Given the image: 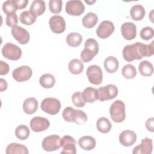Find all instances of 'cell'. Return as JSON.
Wrapping results in <instances>:
<instances>
[{
  "instance_id": "3957f363",
  "label": "cell",
  "mask_w": 154,
  "mask_h": 154,
  "mask_svg": "<svg viewBox=\"0 0 154 154\" xmlns=\"http://www.w3.org/2000/svg\"><path fill=\"white\" fill-rule=\"evenodd\" d=\"M99 44L94 38H88L84 45V49L81 53V60L85 63L89 62L98 54Z\"/></svg>"
},
{
  "instance_id": "7402d4cb",
  "label": "cell",
  "mask_w": 154,
  "mask_h": 154,
  "mask_svg": "<svg viewBox=\"0 0 154 154\" xmlns=\"http://www.w3.org/2000/svg\"><path fill=\"white\" fill-rule=\"evenodd\" d=\"M5 153L6 154H28V150L27 147L23 144L12 143L7 146Z\"/></svg>"
},
{
  "instance_id": "f6af8a7d",
  "label": "cell",
  "mask_w": 154,
  "mask_h": 154,
  "mask_svg": "<svg viewBox=\"0 0 154 154\" xmlns=\"http://www.w3.org/2000/svg\"><path fill=\"white\" fill-rule=\"evenodd\" d=\"M85 2L88 4V5H91L92 4L96 2V1H85Z\"/></svg>"
},
{
  "instance_id": "f546056e",
  "label": "cell",
  "mask_w": 154,
  "mask_h": 154,
  "mask_svg": "<svg viewBox=\"0 0 154 154\" xmlns=\"http://www.w3.org/2000/svg\"><path fill=\"white\" fill-rule=\"evenodd\" d=\"M39 83L45 88H51L55 84V77L49 73L42 75L39 79Z\"/></svg>"
},
{
  "instance_id": "2e32d148",
  "label": "cell",
  "mask_w": 154,
  "mask_h": 154,
  "mask_svg": "<svg viewBox=\"0 0 154 154\" xmlns=\"http://www.w3.org/2000/svg\"><path fill=\"white\" fill-rule=\"evenodd\" d=\"M61 144L63 147L61 153H76V141L72 137L69 135L64 136L61 138Z\"/></svg>"
},
{
  "instance_id": "ee69618b",
  "label": "cell",
  "mask_w": 154,
  "mask_h": 154,
  "mask_svg": "<svg viewBox=\"0 0 154 154\" xmlns=\"http://www.w3.org/2000/svg\"><path fill=\"white\" fill-rule=\"evenodd\" d=\"M7 88V83L6 81L2 78H1V85H0V90L1 91H3Z\"/></svg>"
},
{
  "instance_id": "ac0fdd59",
  "label": "cell",
  "mask_w": 154,
  "mask_h": 154,
  "mask_svg": "<svg viewBox=\"0 0 154 154\" xmlns=\"http://www.w3.org/2000/svg\"><path fill=\"white\" fill-rule=\"evenodd\" d=\"M121 32L125 39L133 40L137 35V26L133 22H125L121 26Z\"/></svg>"
},
{
  "instance_id": "836d02e7",
  "label": "cell",
  "mask_w": 154,
  "mask_h": 154,
  "mask_svg": "<svg viewBox=\"0 0 154 154\" xmlns=\"http://www.w3.org/2000/svg\"><path fill=\"white\" fill-rule=\"evenodd\" d=\"M122 74L126 79H133L137 75V70L133 65L128 64L122 68Z\"/></svg>"
},
{
  "instance_id": "1f68e13d",
  "label": "cell",
  "mask_w": 154,
  "mask_h": 154,
  "mask_svg": "<svg viewBox=\"0 0 154 154\" xmlns=\"http://www.w3.org/2000/svg\"><path fill=\"white\" fill-rule=\"evenodd\" d=\"M82 41V35L78 32H71L66 37V43L72 47H77L79 46Z\"/></svg>"
},
{
  "instance_id": "4316f807",
  "label": "cell",
  "mask_w": 154,
  "mask_h": 154,
  "mask_svg": "<svg viewBox=\"0 0 154 154\" xmlns=\"http://www.w3.org/2000/svg\"><path fill=\"white\" fill-rule=\"evenodd\" d=\"M97 16L93 12L88 13L83 17L82 20L83 26L87 28H91L94 27L97 23Z\"/></svg>"
},
{
  "instance_id": "5b68a950",
  "label": "cell",
  "mask_w": 154,
  "mask_h": 154,
  "mask_svg": "<svg viewBox=\"0 0 154 154\" xmlns=\"http://www.w3.org/2000/svg\"><path fill=\"white\" fill-rule=\"evenodd\" d=\"M40 107L44 112L51 115H55L60 111L61 102L56 98L46 97L42 101Z\"/></svg>"
},
{
  "instance_id": "9c48e42d",
  "label": "cell",
  "mask_w": 154,
  "mask_h": 154,
  "mask_svg": "<svg viewBox=\"0 0 154 154\" xmlns=\"http://www.w3.org/2000/svg\"><path fill=\"white\" fill-rule=\"evenodd\" d=\"M86 75L89 82L93 84L99 85L102 81V71L99 66H90L87 69Z\"/></svg>"
},
{
  "instance_id": "603a6c76",
  "label": "cell",
  "mask_w": 154,
  "mask_h": 154,
  "mask_svg": "<svg viewBox=\"0 0 154 154\" xmlns=\"http://www.w3.org/2000/svg\"><path fill=\"white\" fill-rule=\"evenodd\" d=\"M82 97L85 102L93 103L98 99L97 89L93 87H87L82 93Z\"/></svg>"
},
{
  "instance_id": "484cf974",
  "label": "cell",
  "mask_w": 154,
  "mask_h": 154,
  "mask_svg": "<svg viewBox=\"0 0 154 154\" xmlns=\"http://www.w3.org/2000/svg\"><path fill=\"white\" fill-rule=\"evenodd\" d=\"M130 14L134 20H141L145 16V9L143 6L140 4L135 5L131 8Z\"/></svg>"
},
{
  "instance_id": "7c38bea8",
  "label": "cell",
  "mask_w": 154,
  "mask_h": 154,
  "mask_svg": "<svg viewBox=\"0 0 154 154\" xmlns=\"http://www.w3.org/2000/svg\"><path fill=\"white\" fill-rule=\"evenodd\" d=\"M51 30L55 34H61L66 29V22L63 17L59 15L52 16L49 21Z\"/></svg>"
},
{
  "instance_id": "8992f818",
  "label": "cell",
  "mask_w": 154,
  "mask_h": 154,
  "mask_svg": "<svg viewBox=\"0 0 154 154\" xmlns=\"http://www.w3.org/2000/svg\"><path fill=\"white\" fill-rule=\"evenodd\" d=\"M1 52L4 57L12 61L18 60L21 57L22 53L19 46L11 43H5L2 48Z\"/></svg>"
},
{
  "instance_id": "83f0119b",
  "label": "cell",
  "mask_w": 154,
  "mask_h": 154,
  "mask_svg": "<svg viewBox=\"0 0 154 154\" xmlns=\"http://www.w3.org/2000/svg\"><path fill=\"white\" fill-rule=\"evenodd\" d=\"M96 127L97 130L103 134L109 132L111 129L112 125L109 120L106 117H100L96 122Z\"/></svg>"
},
{
  "instance_id": "44dd1931",
  "label": "cell",
  "mask_w": 154,
  "mask_h": 154,
  "mask_svg": "<svg viewBox=\"0 0 154 154\" xmlns=\"http://www.w3.org/2000/svg\"><path fill=\"white\" fill-rule=\"evenodd\" d=\"M38 108V102L34 97L26 98L23 103V109L28 114L34 113Z\"/></svg>"
},
{
  "instance_id": "ffe728a7",
  "label": "cell",
  "mask_w": 154,
  "mask_h": 154,
  "mask_svg": "<svg viewBox=\"0 0 154 154\" xmlns=\"http://www.w3.org/2000/svg\"><path fill=\"white\" fill-rule=\"evenodd\" d=\"M78 144L84 150H91L96 146V140L91 136H83L78 140Z\"/></svg>"
},
{
  "instance_id": "d6a6232c",
  "label": "cell",
  "mask_w": 154,
  "mask_h": 154,
  "mask_svg": "<svg viewBox=\"0 0 154 154\" xmlns=\"http://www.w3.org/2000/svg\"><path fill=\"white\" fill-rule=\"evenodd\" d=\"M37 16L30 11L26 10L22 12L19 16L20 22L26 25H31L36 20Z\"/></svg>"
},
{
  "instance_id": "ba28073f",
  "label": "cell",
  "mask_w": 154,
  "mask_h": 154,
  "mask_svg": "<svg viewBox=\"0 0 154 154\" xmlns=\"http://www.w3.org/2000/svg\"><path fill=\"white\" fill-rule=\"evenodd\" d=\"M61 138L57 135H51L46 137L42 141V148L47 152L55 151L61 147Z\"/></svg>"
},
{
  "instance_id": "74e56055",
  "label": "cell",
  "mask_w": 154,
  "mask_h": 154,
  "mask_svg": "<svg viewBox=\"0 0 154 154\" xmlns=\"http://www.w3.org/2000/svg\"><path fill=\"white\" fill-rule=\"evenodd\" d=\"M140 37L143 40H149L153 37L154 31L152 27L146 26L141 29L140 31Z\"/></svg>"
},
{
  "instance_id": "d590c367",
  "label": "cell",
  "mask_w": 154,
  "mask_h": 154,
  "mask_svg": "<svg viewBox=\"0 0 154 154\" xmlns=\"http://www.w3.org/2000/svg\"><path fill=\"white\" fill-rule=\"evenodd\" d=\"M63 2L61 0H51L49 2V8L51 13L58 14L61 11Z\"/></svg>"
},
{
  "instance_id": "5bb4252c",
  "label": "cell",
  "mask_w": 154,
  "mask_h": 154,
  "mask_svg": "<svg viewBox=\"0 0 154 154\" xmlns=\"http://www.w3.org/2000/svg\"><path fill=\"white\" fill-rule=\"evenodd\" d=\"M11 34L13 37L21 45H25L29 40L30 36L28 31L18 25H15L12 27Z\"/></svg>"
},
{
  "instance_id": "f35d334b",
  "label": "cell",
  "mask_w": 154,
  "mask_h": 154,
  "mask_svg": "<svg viewBox=\"0 0 154 154\" xmlns=\"http://www.w3.org/2000/svg\"><path fill=\"white\" fill-rule=\"evenodd\" d=\"M2 8L4 13L7 15L10 13H16V11H17L12 0H8L5 1L2 4Z\"/></svg>"
},
{
  "instance_id": "6da1fadb",
  "label": "cell",
  "mask_w": 154,
  "mask_h": 154,
  "mask_svg": "<svg viewBox=\"0 0 154 154\" xmlns=\"http://www.w3.org/2000/svg\"><path fill=\"white\" fill-rule=\"evenodd\" d=\"M123 58L131 62L134 60H141L143 57H150L153 55V42L149 45L136 42L132 45H128L123 49Z\"/></svg>"
},
{
  "instance_id": "30bf717a",
  "label": "cell",
  "mask_w": 154,
  "mask_h": 154,
  "mask_svg": "<svg viewBox=\"0 0 154 154\" xmlns=\"http://www.w3.org/2000/svg\"><path fill=\"white\" fill-rule=\"evenodd\" d=\"M66 12L71 16H80L85 11V7L81 1L70 0L66 4Z\"/></svg>"
},
{
  "instance_id": "7a4b0ae2",
  "label": "cell",
  "mask_w": 154,
  "mask_h": 154,
  "mask_svg": "<svg viewBox=\"0 0 154 154\" xmlns=\"http://www.w3.org/2000/svg\"><path fill=\"white\" fill-rule=\"evenodd\" d=\"M64 120L67 122H74L78 125H83L87 121V116L80 109H75L67 106L64 108L62 113Z\"/></svg>"
},
{
  "instance_id": "7bdbcfd3",
  "label": "cell",
  "mask_w": 154,
  "mask_h": 154,
  "mask_svg": "<svg viewBox=\"0 0 154 154\" xmlns=\"http://www.w3.org/2000/svg\"><path fill=\"white\" fill-rule=\"evenodd\" d=\"M146 127L147 129L152 132L154 131V119L151 117L148 119L146 122Z\"/></svg>"
},
{
  "instance_id": "60d3db41",
  "label": "cell",
  "mask_w": 154,
  "mask_h": 154,
  "mask_svg": "<svg viewBox=\"0 0 154 154\" xmlns=\"http://www.w3.org/2000/svg\"><path fill=\"white\" fill-rule=\"evenodd\" d=\"M13 4L17 10L18 9L25 8L28 2V0H12Z\"/></svg>"
},
{
  "instance_id": "cb8c5ba5",
  "label": "cell",
  "mask_w": 154,
  "mask_h": 154,
  "mask_svg": "<svg viewBox=\"0 0 154 154\" xmlns=\"http://www.w3.org/2000/svg\"><path fill=\"white\" fill-rule=\"evenodd\" d=\"M103 66L107 72L113 73L119 69V61L116 57L113 56H109L105 59Z\"/></svg>"
},
{
  "instance_id": "4dcf8cb0",
  "label": "cell",
  "mask_w": 154,
  "mask_h": 154,
  "mask_svg": "<svg viewBox=\"0 0 154 154\" xmlns=\"http://www.w3.org/2000/svg\"><path fill=\"white\" fill-rule=\"evenodd\" d=\"M68 68L70 73L74 75L80 74L84 70V64L79 59H73L70 61Z\"/></svg>"
},
{
  "instance_id": "8d00e7d4",
  "label": "cell",
  "mask_w": 154,
  "mask_h": 154,
  "mask_svg": "<svg viewBox=\"0 0 154 154\" xmlns=\"http://www.w3.org/2000/svg\"><path fill=\"white\" fill-rule=\"evenodd\" d=\"M72 101L76 107H83L85 105V102L82 97V93L79 91L75 92L72 94Z\"/></svg>"
},
{
  "instance_id": "ab89813d",
  "label": "cell",
  "mask_w": 154,
  "mask_h": 154,
  "mask_svg": "<svg viewBox=\"0 0 154 154\" xmlns=\"http://www.w3.org/2000/svg\"><path fill=\"white\" fill-rule=\"evenodd\" d=\"M5 23L7 26L10 27H13L15 25H17L18 23V18L16 13H10L7 14L5 19Z\"/></svg>"
},
{
  "instance_id": "e575fe53",
  "label": "cell",
  "mask_w": 154,
  "mask_h": 154,
  "mask_svg": "<svg viewBox=\"0 0 154 154\" xmlns=\"http://www.w3.org/2000/svg\"><path fill=\"white\" fill-rule=\"evenodd\" d=\"M30 134L28 126L22 125L17 126L15 130V135L17 138L20 140H25L29 137Z\"/></svg>"
},
{
  "instance_id": "b9f144b4",
  "label": "cell",
  "mask_w": 154,
  "mask_h": 154,
  "mask_svg": "<svg viewBox=\"0 0 154 154\" xmlns=\"http://www.w3.org/2000/svg\"><path fill=\"white\" fill-rule=\"evenodd\" d=\"M0 75H5L7 74L9 72V66L8 64L4 62L3 61H0Z\"/></svg>"
},
{
  "instance_id": "4fadbf2b",
  "label": "cell",
  "mask_w": 154,
  "mask_h": 154,
  "mask_svg": "<svg viewBox=\"0 0 154 154\" xmlns=\"http://www.w3.org/2000/svg\"><path fill=\"white\" fill-rule=\"evenodd\" d=\"M114 31V25L109 20H103L98 26L96 29L97 35L101 38H106L109 37Z\"/></svg>"
},
{
  "instance_id": "8fae6325",
  "label": "cell",
  "mask_w": 154,
  "mask_h": 154,
  "mask_svg": "<svg viewBox=\"0 0 154 154\" xmlns=\"http://www.w3.org/2000/svg\"><path fill=\"white\" fill-rule=\"evenodd\" d=\"M32 71L28 66H22L13 70L12 72L13 78L17 82H21L28 81L31 77Z\"/></svg>"
},
{
  "instance_id": "d6986e66",
  "label": "cell",
  "mask_w": 154,
  "mask_h": 154,
  "mask_svg": "<svg viewBox=\"0 0 154 154\" xmlns=\"http://www.w3.org/2000/svg\"><path fill=\"white\" fill-rule=\"evenodd\" d=\"M119 141L122 145L129 147L133 145L137 140L136 134L130 130H125L122 131L119 137Z\"/></svg>"
},
{
  "instance_id": "f1b7e54d",
  "label": "cell",
  "mask_w": 154,
  "mask_h": 154,
  "mask_svg": "<svg viewBox=\"0 0 154 154\" xmlns=\"http://www.w3.org/2000/svg\"><path fill=\"white\" fill-rule=\"evenodd\" d=\"M138 70L142 76H150L153 74V67L152 64L149 61L143 60L140 63Z\"/></svg>"
},
{
  "instance_id": "e0dca14e",
  "label": "cell",
  "mask_w": 154,
  "mask_h": 154,
  "mask_svg": "<svg viewBox=\"0 0 154 154\" xmlns=\"http://www.w3.org/2000/svg\"><path fill=\"white\" fill-rule=\"evenodd\" d=\"M153 149L152 140L148 137L141 140V143L133 149V154H150Z\"/></svg>"
},
{
  "instance_id": "277c9868",
  "label": "cell",
  "mask_w": 154,
  "mask_h": 154,
  "mask_svg": "<svg viewBox=\"0 0 154 154\" xmlns=\"http://www.w3.org/2000/svg\"><path fill=\"white\" fill-rule=\"evenodd\" d=\"M109 114L112 120L116 123H120L124 121L126 117L125 105L120 100L114 101L109 108Z\"/></svg>"
},
{
  "instance_id": "9a60e30c",
  "label": "cell",
  "mask_w": 154,
  "mask_h": 154,
  "mask_svg": "<svg viewBox=\"0 0 154 154\" xmlns=\"http://www.w3.org/2000/svg\"><path fill=\"white\" fill-rule=\"evenodd\" d=\"M30 128L35 132H39L46 130L50 125L49 121L42 117L36 116L33 117L30 121Z\"/></svg>"
},
{
  "instance_id": "d4e9b609",
  "label": "cell",
  "mask_w": 154,
  "mask_h": 154,
  "mask_svg": "<svg viewBox=\"0 0 154 154\" xmlns=\"http://www.w3.org/2000/svg\"><path fill=\"white\" fill-rule=\"evenodd\" d=\"M46 10L45 2L42 0H35L32 1L29 8V11L36 16L43 14Z\"/></svg>"
},
{
  "instance_id": "52a82bcc",
  "label": "cell",
  "mask_w": 154,
  "mask_h": 154,
  "mask_svg": "<svg viewBox=\"0 0 154 154\" xmlns=\"http://www.w3.org/2000/svg\"><path fill=\"white\" fill-rule=\"evenodd\" d=\"M98 99L101 101H105L115 98L118 94V88L114 84H108L106 86L97 88Z\"/></svg>"
}]
</instances>
